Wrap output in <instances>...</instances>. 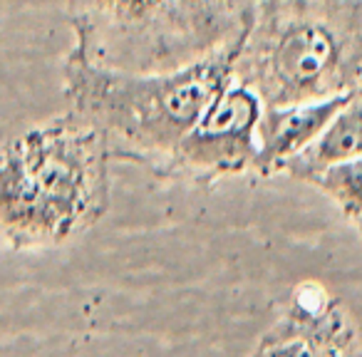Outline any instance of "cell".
Segmentation results:
<instances>
[{
  "label": "cell",
  "instance_id": "obj_1",
  "mask_svg": "<svg viewBox=\"0 0 362 357\" xmlns=\"http://www.w3.org/2000/svg\"><path fill=\"white\" fill-rule=\"evenodd\" d=\"M253 30L243 28L199 60L154 75L112 70L100 65L87 37L65 60V95L77 115L97 127L122 154L141 159H174L179 141L202 119L214 100L233 82V70Z\"/></svg>",
  "mask_w": 362,
  "mask_h": 357
},
{
  "label": "cell",
  "instance_id": "obj_2",
  "mask_svg": "<svg viewBox=\"0 0 362 357\" xmlns=\"http://www.w3.org/2000/svg\"><path fill=\"white\" fill-rule=\"evenodd\" d=\"M110 151L75 110L0 144V238L47 248L85 233L107 209Z\"/></svg>",
  "mask_w": 362,
  "mask_h": 357
},
{
  "label": "cell",
  "instance_id": "obj_3",
  "mask_svg": "<svg viewBox=\"0 0 362 357\" xmlns=\"http://www.w3.org/2000/svg\"><path fill=\"white\" fill-rule=\"evenodd\" d=\"M263 102L248 85H228L209 105L174 151V164L199 176H228L253 169Z\"/></svg>",
  "mask_w": 362,
  "mask_h": 357
},
{
  "label": "cell",
  "instance_id": "obj_4",
  "mask_svg": "<svg viewBox=\"0 0 362 357\" xmlns=\"http://www.w3.org/2000/svg\"><path fill=\"white\" fill-rule=\"evenodd\" d=\"M355 97L352 90H337L332 95L308 97V100L281 102L263 110L258 127V156L253 169L261 174L283 171L337 115V110Z\"/></svg>",
  "mask_w": 362,
  "mask_h": 357
},
{
  "label": "cell",
  "instance_id": "obj_5",
  "mask_svg": "<svg viewBox=\"0 0 362 357\" xmlns=\"http://www.w3.org/2000/svg\"><path fill=\"white\" fill-rule=\"evenodd\" d=\"M340 45L322 23H298L288 28L271 55V75L281 102L322 97L320 82L335 72Z\"/></svg>",
  "mask_w": 362,
  "mask_h": 357
},
{
  "label": "cell",
  "instance_id": "obj_6",
  "mask_svg": "<svg viewBox=\"0 0 362 357\" xmlns=\"http://www.w3.org/2000/svg\"><path fill=\"white\" fill-rule=\"evenodd\" d=\"M352 156H362V102L355 97L342 110H337V115L327 122L315 141L305 146L283 171L303 182L313 171Z\"/></svg>",
  "mask_w": 362,
  "mask_h": 357
},
{
  "label": "cell",
  "instance_id": "obj_7",
  "mask_svg": "<svg viewBox=\"0 0 362 357\" xmlns=\"http://www.w3.org/2000/svg\"><path fill=\"white\" fill-rule=\"evenodd\" d=\"M303 182L325 194L347 218H362V156L327 164L308 174Z\"/></svg>",
  "mask_w": 362,
  "mask_h": 357
},
{
  "label": "cell",
  "instance_id": "obj_8",
  "mask_svg": "<svg viewBox=\"0 0 362 357\" xmlns=\"http://www.w3.org/2000/svg\"><path fill=\"white\" fill-rule=\"evenodd\" d=\"M102 13L117 18V21L127 23H141V21H154V18H184V8L179 6V0H92Z\"/></svg>",
  "mask_w": 362,
  "mask_h": 357
},
{
  "label": "cell",
  "instance_id": "obj_9",
  "mask_svg": "<svg viewBox=\"0 0 362 357\" xmlns=\"http://www.w3.org/2000/svg\"><path fill=\"white\" fill-rule=\"evenodd\" d=\"M218 0H179V6L184 8V13H192L197 21H209L214 16V8H216Z\"/></svg>",
  "mask_w": 362,
  "mask_h": 357
}]
</instances>
